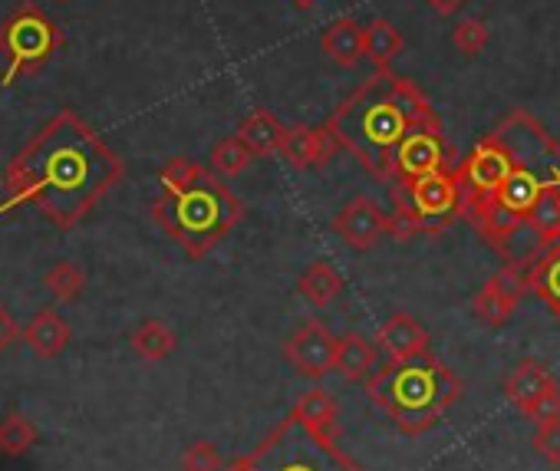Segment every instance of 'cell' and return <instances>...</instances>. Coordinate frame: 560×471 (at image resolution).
Returning a JSON list of instances; mask_svg holds the SVG:
<instances>
[{
  "label": "cell",
  "instance_id": "1",
  "mask_svg": "<svg viewBox=\"0 0 560 471\" xmlns=\"http://www.w3.org/2000/svg\"><path fill=\"white\" fill-rule=\"evenodd\" d=\"M119 178L122 158L73 113H63L8 168V204L34 201L54 224L73 227Z\"/></svg>",
  "mask_w": 560,
  "mask_h": 471
},
{
  "label": "cell",
  "instance_id": "2",
  "mask_svg": "<svg viewBox=\"0 0 560 471\" xmlns=\"http://www.w3.org/2000/svg\"><path fill=\"white\" fill-rule=\"evenodd\" d=\"M498 126L514 145V168L504 185L465 217L508 268L527 271L540 258L527 238V214L547 188L560 185V142L527 109L508 113Z\"/></svg>",
  "mask_w": 560,
  "mask_h": 471
},
{
  "label": "cell",
  "instance_id": "3",
  "mask_svg": "<svg viewBox=\"0 0 560 471\" xmlns=\"http://www.w3.org/2000/svg\"><path fill=\"white\" fill-rule=\"evenodd\" d=\"M432 119L439 116L412 80L393 70H376L330 113L324 126L340 149H347L373 178L389 185L396 149L416 126Z\"/></svg>",
  "mask_w": 560,
  "mask_h": 471
},
{
  "label": "cell",
  "instance_id": "4",
  "mask_svg": "<svg viewBox=\"0 0 560 471\" xmlns=\"http://www.w3.org/2000/svg\"><path fill=\"white\" fill-rule=\"evenodd\" d=\"M159 185L162 195L152 201V217L195 261L208 258L244 217V201L191 158H172L159 172Z\"/></svg>",
  "mask_w": 560,
  "mask_h": 471
},
{
  "label": "cell",
  "instance_id": "5",
  "mask_svg": "<svg viewBox=\"0 0 560 471\" xmlns=\"http://www.w3.org/2000/svg\"><path fill=\"white\" fill-rule=\"evenodd\" d=\"M366 396L406 435H422L462 399V379L432 353L416 360H389L366 379Z\"/></svg>",
  "mask_w": 560,
  "mask_h": 471
},
{
  "label": "cell",
  "instance_id": "6",
  "mask_svg": "<svg viewBox=\"0 0 560 471\" xmlns=\"http://www.w3.org/2000/svg\"><path fill=\"white\" fill-rule=\"evenodd\" d=\"M244 461L254 471H363L340 445L337 435L307 428L294 412L280 422Z\"/></svg>",
  "mask_w": 560,
  "mask_h": 471
},
{
  "label": "cell",
  "instance_id": "7",
  "mask_svg": "<svg viewBox=\"0 0 560 471\" xmlns=\"http://www.w3.org/2000/svg\"><path fill=\"white\" fill-rule=\"evenodd\" d=\"M511 168H514V145L508 139V132L498 126L455 168V178H458V188H462V217L471 208H478L481 201H488L504 185Z\"/></svg>",
  "mask_w": 560,
  "mask_h": 471
},
{
  "label": "cell",
  "instance_id": "8",
  "mask_svg": "<svg viewBox=\"0 0 560 471\" xmlns=\"http://www.w3.org/2000/svg\"><path fill=\"white\" fill-rule=\"evenodd\" d=\"M60 47V34L50 17H44L37 8H24L4 31H0V50L8 57V80L18 73L34 70L50 60V54Z\"/></svg>",
  "mask_w": 560,
  "mask_h": 471
},
{
  "label": "cell",
  "instance_id": "9",
  "mask_svg": "<svg viewBox=\"0 0 560 471\" xmlns=\"http://www.w3.org/2000/svg\"><path fill=\"white\" fill-rule=\"evenodd\" d=\"M452 162H455V149L442 129V119H432V122L416 126L396 149L393 181L406 185L432 172H452Z\"/></svg>",
  "mask_w": 560,
  "mask_h": 471
},
{
  "label": "cell",
  "instance_id": "10",
  "mask_svg": "<svg viewBox=\"0 0 560 471\" xmlns=\"http://www.w3.org/2000/svg\"><path fill=\"white\" fill-rule=\"evenodd\" d=\"M402 191L422 224V234H442L445 227H452V221L462 217V188H458L455 168L406 181Z\"/></svg>",
  "mask_w": 560,
  "mask_h": 471
},
{
  "label": "cell",
  "instance_id": "11",
  "mask_svg": "<svg viewBox=\"0 0 560 471\" xmlns=\"http://www.w3.org/2000/svg\"><path fill=\"white\" fill-rule=\"evenodd\" d=\"M334 234L353 251H373L389 238V211H383L370 195H357L334 214Z\"/></svg>",
  "mask_w": 560,
  "mask_h": 471
},
{
  "label": "cell",
  "instance_id": "12",
  "mask_svg": "<svg viewBox=\"0 0 560 471\" xmlns=\"http://www.w3.org/2000/svg\"><path fill=\"white\" fill-rule=\"evenodd\" d=\"M527 294V271L524 268H501L498 274H491L478 294L471 297V314L478 317L481 327H504L514 314V307L521 304V297Z\"/></svg>",
  "mask_w": 560,
  "mask_h": 471
},
{
  "label": "cell",
  "instance_id": "13",
  "mask_svg": "<svg viewBox=\"0 0 560 471\" xmlns=\"http://www.w3.org/2000/svg\"><path fill=\"white\" fill-rule=\"evenodd\" d=\"M337 343H340V337H334L327 323L307 320V323L284 343V360H288L301 376H307V379H324L327 373H334Z\"/></svg>",
  "mask_w": 560,
  "mask_h": 471
},
{
  "label": "cell",
  "instance_id": "14",
  "mask_svg": "<svg viewBox=\"0 0 560 471\" xmlns=\"http://www.w3.org/2000/svg\"><path fill=\"white\" fill-rule=\"evenodd\" d=\"M340 152V142L330 136L327 126H307L298 122L284 132L280 139L277 155L284 158L294 172H311V168H324L334 162V155Z\"/></svg>",
  "mask_w": 560,
  "mask_h": 471
},
{
  "label": "cell",
  "instance_id": "15",
  "mask_svg": "<svg viewBox=\"0 0 560 471\" xmlns=\"http://www.w3.org/2000/svg\"><path fill=\"white\" fill-rule=\"evenodd\" d=\"M429 343H432L429 330H425L412 314H396V317H389V320L380 327V333H376V346H380L389 360H396V363L425 356V353H429Z\"/></svg>",
  "mask_w": 560,
  "mask_h": 471
},
{
  "label": "cell",
  "instance_id": "16",
  "mask_svg": "<svg viewBox=\"0 0 560 471\" xmlns=\"http://www.w3.org/2000/svg\"><path fill=\"white\" fill-rule=\"evenodd\" d=\"M320 47H324V54H327L337 67H343V70L360 67V63L366 60V57H363V24L353 21V17L334 21V24L320 34Z\"/></svg>",
  "mask_w": 560,
  "mask_h": 471
},
{
  "label": "cell",
  "instance_id": "17",
  "mask_svg": "<svg viewBox=\"0 0 560 471\" xmlns=\"http://www.w3.org/2000/svg\"><path fill=\"white\" fill-rule=\"evenodd\" d=\"M334 369L347 382H366L380 369V353H376V346L363 333H347L337 343V363H334Z\"/></svg>",
  "mask_w": 560,
  "mask_h": 471
},
{
  "label": "cell",
  "instance_id": "18",
  "mask_svg": "<svg viewBox=\"0 0 560 471\" xmlns=\"http://www.w3.org/2000/svg\"><path fill=\"white\" fill-rule=\"evenodd\" d=\"M550 386H557L553 373H550L544 363H537V360H524V363H517L514 373L504 379V396H508L511 405H517V409L524 412V409H527L537 396H544Z\"/></svg>",
  "mask_w": 560,
  "mask_h": 471
},
{
  "label": "cell",
  "instance_id": "19",
  "mask_svg": "<svg viewBox=\"0 0 560 471\" xmlns=\"http://www.w3.org/2000/svg\"><path fill=\"white\" fill-rule=\"evenodd\" d=\"M24 343L44 356V360H54L60 356L67 346H70V327L67 320L57 314V310H40L27 327H24Z\"/></svg>",
  "mask_w": 560,
  "mask_h": 471
},
{
  "label": "cell",
  "instance_id": "20",
  "mask_svg": "<svg viewBox=\"0 0 560 471\" xmlns=\"http://www.w3.org/2000/svg\"><path fill=\"white\" fill-rule=\"evenodd\" d=\"M406 37L399 34V27L386 17H373L363 27V57L373 63V70H389L393 60L402 54Z\"/></svg>",
  "mask_w": 560,
  "mask_h": 471
},
{
  "label": "cell",
  "instance_id": "21",
  "mask_svg": "<svg viewBox=\"0 0 560 471\" xmlns=\"http://www.w3.org/2000/svg\"><path fill=\"white\" fill-rule=\"evenodd\" d=\"M527 291L560 320V242L527 268Z\"/></svg>",
  "mask_w": 560,
  "mask_h": 471
},
{
  "label": "cell",
  "instance_id": "22",
  "mask_svg": "<svg viewBox=\"0 0 560 471\" xmlns=\"http://www.w3.org/2000/svg\"><path fill=\"white\" fill-rule=\"evenodd\" d=\"M284 126H280V119L270 113V109H264V106H257L241 126H237V139L257 155V158H264V155H273L277 149H280V139H284Z\"/></svg>",
  "mask_w": 560,
  "mask_h": 471
},
{
  "label": "cell",
  "instance_id": "23",
  "mask_svg": "<svg viewBox=\"0 0 560 471\" xmlns=\"http://www.w3.org/2000/svg\"><path fill=\"white\" fill-rule=\"evenodd\" d=\"M298 291H301V297L307 304H314L317 310H324V307H330L343 294V274L330 261H314L298 278Z\"/></svg>",
  "mask_w": 560,
  "mask_h": 471
},
{
  "label": "cell",
  "instance_id": "24",
  "mask_svg": "<svg viewBox=\"0 0 560 471\" xmlns=\"http://www.w3.org/2000/svg\"><path fill=\"white\" fill-rule=\"evenodd\" d=\"M129 343H132V353H136L139 360H145V363H159V360H165V356H172V353H175L178 337H175L162 320H142V323L132 330Z\"/></svg>",
  "mask_w": 560,
  "mask_h": 471
},
{
  "label": "cell",
  "instance_id": "25",
  "mask_svg": "<svg viewBox=\"0 0 560 471\" xmlns=\"http://www.w3.org/2000/svg\"><path fill=\"white\" fill-rule=\"evenodd\" d=\"M307 428L324 432V435H337V399L327 389H307L298 405L291 409Z\"/></svg>",
  "mask_w": 560,
  "mask_h": 471
},
{
  "label": "cell",
  "instance_id": "26",
  "mask_svg": "<svg viewBox=\"0 0 560 471\" xmlns=\"http://www.w3.org/2000/svg\"><path fill=\"white\" fill-rule=\"evenodd\" d=\"M257 162V155L237 139V136H228V139H221L214 149H211V155H208V165H211V172L214 175H221V178H234V175H244L250 165Z\"/></svg>",
  "mask_w": 560,
  "mask_h": 471
},
{
  "label": "cell",
  "instance_id": "27",
  "mask_svg": "<svg viewBox=\"0 0 560 471\" xmlns=\"http://www.w3.org/2000/svg\"><path fill=\"white\" fill-rule=\"evenodd\" d=\"M44 287H47V294H50L57 304H73V301H80L83 291H86V274H83V268L73 264V261H57V264L44 274Z\"/></svg>",
  "mask_w": 560,
  "mask_h": 471
},
{
  "label": "cell",
  "instance_id": "28",
  "mask_svg": "<svg viewBox=\"0 0 560 471\" xmlns=\"http://www.w3.org/2000/svg\"><path fill=\"white\" fill-rule=\"evenodd\" d=\"M389 204H393V211H389V238L402 242V245L419 238L422 224H419V217H416V211H412V204H409L399 181H389Z\"/></svg>",
  "mask_w": 560,
  "mask_h": 471
},
{
  "label": "cell",
  "instance_id": "29",
  "mask_svg": "<svg viewBox=\"0 0 560 471\" xmlns=\"http://www.w3.org/2000/svg\"><path fill=\"white\" fill-rule=\"evenodd\" d=\"M37 438H40V432L24 415H8L4 422H0V451L11 455V458L27 455L37 445Z\"/></svg>",
  "mask_w": 560,
  "mask_h": 471
},
{
  "label": "cell",
  "instance_id": "30",
  "mask_svg": "<svg viewBox=\"0 0 560 471\" xmlns=\"http://www.w3.org/2000/svg\"><path fill=\"white\" fill-rule=\"evenodd\" d=\"M452 44L465 54V57H478L488 44H491V31L481 17H465L455 24L452 31Z\"/></svg>",
  "mask_w": 560,
  "mask_h": 471
},
{
  "label": "cell",
  "instance_id": "31",
  "mask_svg": "<svg viewBox=\"0 0 560 471\" xmlns=\"http://www.w3.org/2000/svg\"><path fill=\"white\" fill-rule=\"evenodd\" d=\"M182 471H224L221 451L211 441H191L182 455Z\"/></svg>",
  "mask_w": 560,
  "mask_h": 471
},
{
  "label": "cell",
  "instance_id": "32",
  "mask_svg": "<svg viewBox=\"0 0 560 471\" xmlns=\"http://www.w3.org/2000/svg\"><path fill=\"white\" fill-rule=\"evenodd\" d=\"M524 415L540 428V425H550V422H560V386H550L544 396H537L527 409H524Z\"/></svg>",
  "mask_w": 560,
  "mask_h": 471
},
{
  "label": "cell",
  "instance_id": "33",
  "mask_svg": "<svg viewBox=\"0 0 560 471\" xmlns=\"http://www.w3.org/2000/svg\"><path fill=\"white\" fill-rule=\"evenodd\" d=\"M534 448L544 461L550 464H560V422H550V425H540L534 432Z\"/></svg>",
  "mask_w": 560,
  "mask_h": 471
},
{
  "label": "cell",
  "instance_id": "34",
  "mask_svg": "<svg viewBox=\"0 0 560 471\" xmlns=\"http://www.w3.org/2000/svg\"><path fill=\"white\" fill-rule=\"evenodd\" d=\"M18 340H24L21 323L11 317V310H8V307H0V353H8Z\"/></svg>",
  "mask_w": 560,
  "mask_h": 471
},
{
  "label": "cell",
  "instance_id": "35",
  "mask_svg": "<svg viewBox=\"0 0 560 471\" xmlns=\"http://www.w3.org/2000/svg\"><path fill=\"white\" fill-rule=\"evenodd\" d=\"M425 4L439 14V17H452V14H458L468 0H425Z\"/></svg>",
  "mask_w": 560,
  "mask_h": 471
},
{
  "label": "cell",
  "instance_id": "36",
  "mask_svg": "<svg viewBox=\"0 0 560 471\" xmlns=\"http://www.w3.org/2000/svg\"><path fill=\"white\" fill-rule=\"evenodd\" d=\"M291 4H294L298 11H314V8L320 4V0H291Z\"/></svg>",
  "mask_w": 560,
  "mask_h": 471
},
{
  "label": "cell",
  "instance_id": "37",
  "mask_svg": "<svg viewBox=\"0 0 560 471\" xmlns=\"http://www.w3.org/2000/svg\"><path fill=\"white\" fill-rule=\"evenodd\" d=\"M224 471H254V468H250V464H247L244 458H237V461H234L231 468H224Z\"/></svg>",
  "mask_w": 560,
  "mask_h": 471
},
{
  "label": "cell",
  "instance_id": "38",
  "mask_svg": "<svg viewBox=\"0 0 560 471\" xmlns=\"http://www.w3.org/2000/svg\"><path fill=\"white\" fill-rule=\"evenodd\" d=\"M57 4H67V0H57Z\"/></svg>",
  "mask_w": 560,
  "mask_h": 471
}]
</instances>
